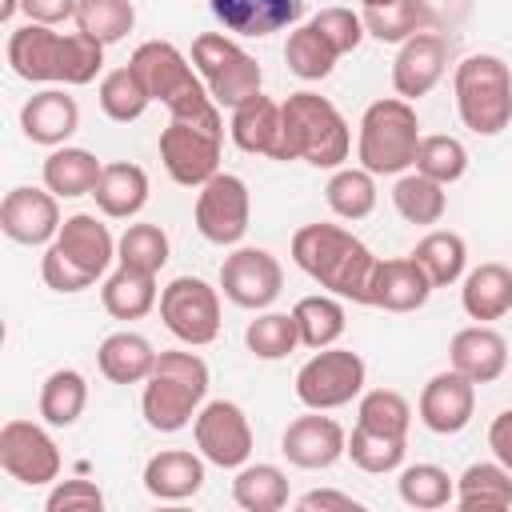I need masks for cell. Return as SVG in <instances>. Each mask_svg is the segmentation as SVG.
<instances>
[{
    "mask_svg": "<svg viewBox=\"0 0 512 512\" xmlns=\"http://www.w3.org/2000/svg\"><path fill=\"white\" fill-rule=\"evenodd\" d=\"M452 92H456V112L468 132L496 136L512 124V68L500 56L492 52L464 56L456 64Z\"/></svg>",
    "mask_w": 512,
    "mask_h": 512,
    "instance_id": "cell-8",
    "label": "cell"
},
{
    "mask_svg": "<svg viewBox=\"0 0 512 512\" xmlns=\"http://www.w3.org/2000/svg\"><path fill=\"white\" fill-rule=\"evenodd\" d=\"M420 424L436 436H456L472 424V412H476V384L468 376H460L456 368L448 372H436L424 388H420Z\"/></svg>",
    "mask_w": 512,
    "mask_h": 512,
    "instance_id": "cell-18",
    "label": "cell"
},
{
    "mask_svg": "<svg viewBox=\"0 0 512 512\" xmlns=\"http://www.w3.org/2000/svg\"><path fill=\"white\" fill-rule=\"evenodd\" d=\"M44 508L48 512H100L104 508V492L92 480H60L48 492Z\"/></svg>",
    "mask_w": 512,
    "mask_h": 512,
    "instance_id": "cell-50",
    "label": "cell"
},
{
    "mask_svg": "<svg viewBox=\"0 0 512 512\" xmlns=\"http://www.w3.org/2000/svg\"><path fill=\"white\" fill-rule=\"evenodd\" d=\"M280 160H304L312 168H340L352 152V132L340 108L320 92H292L284 104Z\"/></svg>",
    "mask_w": 512,
    "mask_h": 512,
    "instance_id": "cell-4",
    "label": "cell"
},
{
    "mask_svg": "<svg viewBox=\"0 0 512 512\" xmlns=\"http://www.w3.org/2000/svg\"><path fill=\"white\" fill-rule=\"evenodd\" d=\"M196 448L208 464L216 468H244L248 456H252V428H248V416L240 404L232 400H208L196 420Z\"/></svg>",
    "mask_w": 512,
    "mask_h": 512,
    "instance_id": "cell-14",
    "label": "cell"
},
{
    "mask_svg": "<svg viewBox=\"0 0 512 512\" xmlns=\"http://www.w3.org/2000/svg\"><path fill=\"white\" fill-rule=\"evenodd\" d=\"M340 52L312 28V24H296L288 32V44H284V64L288 72H296L300 80H324L332 68H336Z\"/></svg>",
    "mask_w": 512,
    "mask_h": 512,
    "instance_id": "cell-38",
    "label": "cell"
},
{
    "mask_svg": "<svg viewBox=\"0 0 512 512\" xmlns=\"http://www.w3.org/2000/svg\"><path fill=\"white\" fill-rule=\"evenodd\" d=\"M16 8H20V0H4V4H0V20H12Z\"/></svg>",
    "mask_w": 512,
    "mask_h": 512,
    "instance_id": "cell-54",
    "label": "cell"
},
{
    "mask_svg": "<svg viewBox=\"0 0 512 512\" xmlns=\"http://www.w3.org/2000/svg\"><path fill=\"white\" fill-rule=\"evenodd\" d=\"M100 304H104V312L116 316V320H140V316H148L152 304H156V276L120 264V268L104 280Z\"/></svg>",
    "mask_w": 512,
    "mask_h": 512,
    "instance_id": "cell-32",
    "label": "cell"
},
{
    "mask_svg": "<svg viewBox=\"0 0 512 512\" xmlns=\"http://www.w3.org/2000/svg\"><path fill=\"white\" fill-rule=\"evenodd\" d=\"M220 144H224V132H212L188 120H168V128L160 132V160L176 184L200 188L220 172Z\"/></svg>",
    "mask_w": 512,
    "mask_h": 512,
    "instance_id": "cell-12",
    "label": "cell"
},
{
    "mask_svg": "<svg viewBox=\"0 0 512 512\" xmlns=\"http://www.w3.org/2000/svg\"><path fill=\"white\" fill-rule=\"evenodd\" d=\"M448 360L472 384H492L508 368V340L496 328H488V324H468V328H460L452 336Z\"/></svg>",
    "mask_w": 512,
    "mask_h": 512,
    "instance_id": "cell-23",
    "label": "cell"
},
{
    "mask_svg": "<svg viewBox=\"0 0 512 512\" xmlns=\"http://www.w3.org/2000/svg\"><path fill=\"white\" fill-rule=\"evenodd\" d=\"M456 504L476 512V508H512V472L500 460H480L468 464L464 476L456 480Z\"/></svg>",
    "mask_w": 512,
    "mask_h": 512,
    "instance_id": "cell-33",
    "label": "cell"
},
{
    "mask_svg": "<svg viewBox=\"0 0 512 512\" xmlns=\"http://www.w3.org/2000/svg\"><path fill=\"white\" fill-rule=\"evenodd\" d=\"M8 64L28 84H92L104 68V44L88 32H52L48 24H20L8 36Z\"/></svg>",
    "mask_w": 512,
    "mask_h": 512,
    "instance_id": "cell-1",
    "label": "cell"
},
{
    "mask_svg": "<svg viewBox=\"0 0 512 512\" xmlns=\"http://www.w3.org/2000/svg\"><path fill=\"white\" fill-rule=\"evenodd\" d=\"M392 204L408 224H440L448 196H444V184L412 168V172H400V180L392 184Z\"/></svg>",
    "mask_w": 512,
    "mask_h": 512,
    "instance_id": "cell-36",
    "label": "cell"
},
{
    "mask_svg": "<svg viewBox=\"0 0 512 512\" xmlns=\"http://www.w3.org/2000/svg\"><path fill=\"white\" fill-rule=\"evenodd\" d=\"M364 8H384V4H392V0H360Z\"/></svg>",
    "mask_w": 512,
    "mask_h": 512,
    "instance_id": "cell-55",
    "label": "cell"
},
{
    "mask_svg": "<svg viewBox=\"0 0 512 512\" xmlns=\"http://www.w3.org/2000/svg\"><path fill=\"white\" fill-rule=\"evenodd\" d=\"M232 500L244 512H280L288 504V476L276 464H244L232 480Z\"/></svg>",
    "mask_w": 512,
    "mask_h": 512,
    "instance_id": "cell-37",
    "label": "cell"
},
{
    "mask_svg": "<svg viewBox=\"0 0 512 512\" xmlns=\"http://www.w3.org/2000/svg\"><path fill=\"white\" fill-rule=\"evenodd\" d=\"M128 64H132L136 76L144 80L148 96L168 108L172 120H188V124L224 132L220 104L212 100V92L204 88L200 72L188 64V56H184L176 44H168V40H144V44L132 52Z\"/></svg>",
    "mask_w": 512,
    "mask_h": 512,
    "instance_id": "cell-3",
    "label": "cell"
},
{
    "mask_svg": "<svg viewBox=\"0 0 512 512\" xmlns=\"http://www.w3.org/2000/svg\"><path fill=\"white\" fill-rule=\"evenodd\" d=\"M228 132H232L236 148H244V152H252V156H272V160H280L284 108H280L272 96L256 92V96H248L240 108H232Z\"/></svg>",
    "mask_w": 512,
    "mask_h": 512,
    "instance_id": "cell-25",
    "label": "cell"
},
{
    "mask_svg": "<svg viewBox=\"0 0 512 512\" xmlns=\"http://www.w3.org/2000/svg\"><path fill=\"white\" fill-rule=\"evenodd\" d=\"M308 24H312V28H316V32H320V36H324L340 56H344V52H352V48L368 36V32H364V20H360L352 8H340V4L320 8Z\"/></svg>",
    "mask_w": 512,
    "mask_h": 512,
    "instance_id": "cell-49",
    "label": "cell"
},
{
    "mask_svg": "<svg viewBox=\"0 0 512 512\" xmlns=\"http://www.w3.org/2000/svg\"><path fill=\"white\" fill-rule=\"evenodd\" d=\"M156 348L148 344V336L140 332H112L104 336V344L96 348V364L112 384H144L156 368Z\"/></svg>",
    "mask_w": 512,
    "mask_h": 512,
    "instance_id": "cell-27",
    "label": "cell"
},
{
    "mask_svg": "<svg viewBox=\"0 0 512 512\" xmlns=\"http://www.w3.org/2000/svg\"><path fill=\"white\" fill-rule=\"evenodd\" d=\"M296 508L304 512H360V500H352L348 492H332V488H316V492H304L296 500Z\"/></svg>",
    "mask_w": 512,
    "mask_h": 512,
    "instance_id": "cell-52",
    "label": "cell"
},
{
    "mask_svg": "<svg viewBox=\"0 0 512 512\" xmlns=\"http://www.w3.org/2000/svg\"><path fill=\"white\" fill-rule=\"evenodd\" d=\"M112 260H116V240L108 224H100L92 212H76L60 224L56 240L44 248L40 276L56 292H84L108 272Z\"/></svg>",
    "mask_w": 512,
    "mask_h": 512,
    "instance_id": "cell-5",
    "label": "cell"
},
{
    "mask_svg": "<svg viewBox=\"0 0 512 512\" xmlns=\"http://www.w3.org/2000/svg\"><path fill=\"white\" fill-rule=\"evenodd\" d=\"M96 208L112 220H128L136 216L144 204H148V172L140 164H128V160H116V164H104L96 188Z\"/></svg>",
    "mask_w": 512,
    "mask_h": 512,
    "instance_id": "cell-28",
    "label": "cell"
},
{
    "mask_svg": "<svg viewBox=\"0 0 512 512\" xmlns=\"http://www.w3.org/2000/svg\"><path fill=\"white\" fill-rule=\"evenodd\" d=\"M292 260L308 272L320 288L340 300L368 304V284L376 272V256L364 240H356L340 224H304L292 236Z\"/></svg>",
    "mask_w": 512,
    "mask_h": 512,
    "instance_id": "cell-2",
    "label": "cell"
},
{
    "mask_svg": "<svg viewBox=\"0 0 512 512\" xmlns=\"http://www.w3.org/2000/svg\"><path fill=\"white\" fill-rule=\"evenodd\" d=\"M104 164L88 152V148H52V156L44 160V188L56 196H92L96 180H100Z\"/></svg>",
    "mask_w": 512,
    "mask_h": 512,
    "instance_id": "cell-30",
    "label": "cell"
},
{
    "mask_svg": "<svg viewBox=\"0 0 512 512\" xmlns=\"http://www.w3.org/2000/svg\"><path fill=\"white\" fill-rule=\"evenodd\" d=\"M412 256H416V264L428 272L432 288L456 284V280L464 276V268H468V244H464V236L452 232V228H432V232L412 248Z\"/></svg>",
    "mask_w": 512,
    "mask_h": 512,
    "instance_id": "cell-31",
    "label": "cell"
},
{
    "mask_svg": "<svg viewBox=\"0 0 512 512\" xmlns=\"http://www.w3.org/2000/svg\"><path fill=\"white\" fill-rule=\"evenodd\" d=\"M60 196L48 192V188H12L4 200H0V228L8 240L16 244H52L56 232H60Z\"/></svg>",
    "mask_w": 512,
    "mask_h": 512,
    "instance_id": "cell-17",
    "label": "cell"
},
{
    "mask_svg": "<svg viewBox=\"0 0 512 512\" xmlns=\"http://www.w3.org/2000/svg\"><path fill=\"white\" fill-rule=\"evenodd\" d=\"M0 468L12 480L28 484V488L52 484L60 476V448H56V440L40 424H32V420H8L0 428Z\"/></svg>",
    "mask_w": 512,
    "mask_h": 512,
    "instance_id": "cell-15",
    "label": "cell"
},
{
    "mask_svg": "<svg viewBox=\"0 0 512 512\" xmlns=\"http://www.w3.org/2000/svg\"><path fill=\"white\" fill-rule=\"evenodd\" d=\"M396 492L408 508H444L456 500V480L440 464H408L396 480Z\"/></svg>",
    "mask_w": 512,
    "mask_h": 512,
    "instance_id": "cell-44",
    "label": "cell"
},
{
    "mask_svg": "<svg viewBox=\"0 0 512 512\" xmlns=\"http://www.w3.org/2000/svg\"><path fill=\"white\" fill-rule=\"evenodd\" d=\"M20 12L32 20V24H64V20H76V0H20Z\"/></svg>",
    "mask_w": 512,
    "mask_h": 512,
    "instance_id": "cell-51",
    "label": "cell"
},
{
    "mask_svg": "<svg viewBox=\"0 0 512 512\" xmlns=\"http://www.w3.org/2000/svg\"><path fill=\"white\" fill-rule=\"evenodd\" d=\"M364 360L348 348H316V356L296 372V400L304 408L328 412V408H344L364 392Z\"/></svg>",
    "mask_w": 512,
    "mask_h": 512,
    "instance_id": "cell-10",
    "label": "cell"
},
{
    "mask_svg": "<svg viewBox=\"0 0 512 512\" xmlns=\"http://www.w3.org/2000/svg\"><path fill=\"white\" fill-rule=\"evenodd\" d=\"M460 304L464 312L480 324V320H500L508 308H512V268L488 260V264H476L468 276H464V288H460Z\"/></svg>",
    "mask_w": 512,
    "mask_h": 512,
    "instance_id": "cell-29",
    "label": "cell"
},
{
    "mask_svg": "<svg viewBox=\"0 0 512 512\" xmlns=\"http://www.w3.org/2000/svg\"><path fill=\"white\" fill-rule=\"evenodd\" d=\"M192 68L220 108H240L260 92V64L224 32H200L192 40Z\"/></svg>",
    "mask_w": 512,
    "mask_h": 512,
    "instance_id": "cell-9",
    "label": "cell"
},
{
    "mask_svg": "<svg viewBox=\"0 0 512 512\" xmlns=\"http://www.w3.org/2000/svg\"><path fill=\"white\" fill-rule=\"evenodd\" d=\"M416 148H420V120L412 100L380 96L364 108L356 136L360 168H368L372 176H400L416 164Z\"/></svg>",
    "mask_w": 512,
    "mask_h": 512,
    "instance_id": "cell-7",
    "label": "cell"
},
{
    "mask_svg": "<svg viewBox=\"0 0 512 512\" xmlns=\"http://www.w3.org/2000/svg\"><path fill=\"white\" fill-rule=\"evenodd\" d=\"M136 24L132 0H76V28L96 36L104 48L124 40Z\"/></svg>",
    "mask_w": 512,
    "mask_h": 512,
    "instance_id": "cell-42",
    "label": "cell"
},
{
    "mask_svg": "<svg viewBox=\"0 0 512 512\" xmlns=\"http://www.w3.org/2000/svg\"><path fill=\"white\" fill-rule=\"evenodd\" d=\"M420 16H424V0H392L384 8H364V32L376 36L380 44H404L408 36L420 32Z\"/></svg>",
    "mask_w": 512,
    "mask_h": 512,
    "instance_id": "cell-48",
    "label": "cell"
},
{
    "mask_svg": "<svg viewBox=\"0 0 512 512\" xmlns=\"http://www.w3.org/2000/svg\"><path fill=\"white\" fill-rule=\"evenodd\" d=\"M208 392V364L196 352H160L152 376L144 380L140 412L156 432H180L196 420Z\"/></svg>",
    "mask_w": 512,
    "mask_h": 512,
    "instance_id": "cell-6",
    "label": "cell"
},
{
    "mask_svg": "<svg viewBox=\"0 0 512 512\" xmlns=\"http://www.w3.org/2000/svg\"><path fill=\"white\" fill-rule=\"evenodd\" d=\"M280 452H284L288 464L316 472V468H332L348 452V436H344V428L332 416H320L316 408H308L304 416H296L284 428Z\"/></svg>",
    "mask_w": 512,
    "mask_h": 512,
    "instance_id": "cell-19",
    "label": "cell"
},
{
    "mask_svg": "<svg viewBox=\"0 0 512 512\" xmlns=\"http://www.w3.org/2000/svg\"><path fill=\"white\" fill-rule=\"evenodd\" d=\"M404 452H408V440H400V436H380V432H368V428H352V436H348V452L344 456H352V464L360 468V472H368V476H384V472H396L400 464H404Z\"/></svg>",
    "mask_w": 512,
    "mask_h": 512,
    "instance_id": "cell-46",
    "label": "cell"
},
{
    "mask_svg": "<svg viewBox=\"0 0 512 512\" xmlns=\"http://www.w3.org/2000/svg\"><path fill=\"white\" fill-rule=\"evenodd\" d=\"M356 424L380 436H400L408 440V424H412V404L396 392V388H372L360 396L356 408Z\"/></svg>",
    "mask_w": 512,
    "mask_h": 512,
    "instance_id": "cell-41",
    "label": "cell"
},
{
    "mask_svg": "<svg viewBox=\"0 0 512 512\" xmlns=\"http://www.w3.org/2000/svg\"><path fill=\"white\" fill-rule=\"evenodd\" d=\"M148 104H152V96H148V88H144V80L136 76L132 64L104 72V80H100V108H104L108 120H116V124L140 120Z\"/></svg>",
    "mask_w": 512,
    "mask_h": 512,
    "instance_id": "cell-39",
    "label": "cell"
},
{
    "mask_svg": "<svg viewBox=\"0 0 512 512\" xmlns=\"http://www.w3.org/2000/svg\"><path fill=\"white\" fill-rule=\"evenodd\" d=\"M144 488L156 500H188L204 488V460L188 448H164L144 464Z\"/></svg>",
    "mask_w": 512,
    "mask_h": 512,
    "instance_id": "cell-26",
    "label": "cell"
},
{
    "mask_svg": "<svg viewBox=\"0 0 512 512\" xmlns=\"http://www.w3.org/2000/svg\"><path fill=\"white\" fill-rule=\"evenodd\" d=\"M488 448H492V456L512 472V408L496 412V420L488 424Z\"/></svg>",
    "mask_w": 512,
    "mask_h": 512,
    "instance_id": "cell-53",
    "label": "cell"
},
{
    "mask_svg": "<svg viewBox=\"0 0 512 512\" xmlns=\"http://www.w3.org/2000/svg\"><path fill=\"white\" fill-rule=\"evenodd\" d=\"M444 68H448V40L440 32H416L400 44L392 60V88L404 100H420L440 84Z\"/></svg>",
    "mask_w": 512,
    "mask_h": 512,
    "instance_id": "cell-20",
    "label": "cell"
},
{
    "mask_svg": "<svg viewBox=\"0 0 512 512\" xmlns=\"http://www.w3.org/2000/svg\"><path fill=\"white\" fill-rule=\"evenodd\" d=\"M252 220L248 184L232 172H216L208 184H200L196 196V228L208 244H240Z\"/></svg>",
    "mask_w": 512,
    "mask_h": 512,
    "instance_id": "cell-13",
    "label": "cell"
},
{
    "mask_svg": "<svg viewBox=\"0 0 512 512\" xmlns=\"http://www.w3.org/2000/svg\"><path fill=\"white\" fill-rule=\"evenodd\" d=\"M20 128L32 144L60 148L76 128H80V104L64 88H40L36 96L24 100L20 108Z\"/></svg>",
    "mask_w": 512,
    "mask_h": 512,
    "instance_id": "cell-24",
    "label": "cell"
},
{
    "mask_svg": "<svg viewBox=\"0 0 512 512\" xmlns=\"http://www.w3.org/2000/svg\"><path fill=\"white\" fill-rule=\"evenodd\" d=\"M412 168L424 172V176H432L436 184H456L468 172V148L456 136H444V132L420 136V148H416V164Z\"/></svg>",
    "mask_w": 512,
    "mask_h": 512,
    "instance_id": "cell-47",
    "label": "cell"
},
{
    "mask_svg": "<svg viewBox=\"0 0 512 512\" xmlns=\"http://www.w3.org/2000/svg\"><path fill=\"white\" fill-rule=\"evenodd\" d=\"M292 316H296V328H300V344L304 348H332L344 336V324H348L344 304L332 292H316V296L296 300Z\"/></svg>",
    "mask_w": 512,
    "mask_h": 512,
    "instance_id": "cell-34",
    "label": "cell"
},
{
    "mask_svg": "<svg viewBox=\"0 0 512 512\" xmlns=\"http://www.w3.org/2000/svg\"><path fill=\"white\" fill-rule=\"evenodd\" d=\"M220 288L236 308H268L284 288V268L268 248H236L220 264Z\"/></svg>",
    "mask_w": 512,
    "mask_h": 512,
    "instance_id": "cell-16",
    "label": "cell"
},
{
    "mask_svg": "<svg viewBox=\"0 0 512 512\" xmlns=\"http://www.w3.org/2000/svg\"><path fill=\"white\" fill-rule=\"evenodd\" d=\"M212 16L236 36H272L280 28H296L304 16V0H208Z\"/></svg>",
    "mask_w": 512,
    "mask_h": 512,
    "instance_id": "cell-22",
    "label": "cell"
},
{
    "mask_svg": "<svg viewBox=\"0 0 512 512\" xmlns=\"http://www.w3.org/2000/svg\"><path fill=\"white\" fill-rule=\"evenodd\" d=\"M244 344L252 356L260 360H284L296 344H300V328L292 312H260L248 328H244Z\"/></svg>",
    "mask_w": 512,
    "mask_h": 512,
    "instance_id": "cell-45",
    "label": "cell"
},
{
    "mask_svg": "<svg viewBox=\"0 0 512 512\" xmlns=\"http://www.w3.org/2000/svg\"><path fill=\"white\" fill-rule=\"evenodd\" d=\"M116 264L136 272H160L168 264V236L160 224H128L116 240Z\"/></svg>",
    "mask_w": 512,
    "mask_h": 512,
    "instance_id": "cell-43",
    "label": "cell"
},
{
    "mask_svg": "<svg viewBox=\"0 0 512 512\" xmlns=\"http://www.w3.org/2000/svg\"><path fill=\"white\" fill-rule=\"evenodd\" d=\"M432 296V280L428 272L416 264V256H392V260H376L372 284H368V304L384 308V312H416L424 308Z\"/></svg>",
    "mask_w": 512,
    "mask_h": 512,
    "instance_id": "cell-21",
    "label": "cell"
},
{
    "mask_svg": "<svg viewBox=\"0 0 512 512\" xmlns=\"http://www.w3.org/2000/svg\"><path fill=\"white\" fill-rule=\"evenodd\" d=\"M88 404V380L76 368H56L40 384V420L52 428H72Z\"/></svg>",
    "mask_w": 512,
    "mask_h": 512,
    "instance_id": "cell-35",
    "label": "cell"
},
{
    "mask_svg": "<svg viewBox=\"0 0 512 512\" xmlns=\"http://www.w3.org/2000/svg\"><path fill=\"white\" fill-rule=\"evenodd\" d=\"M324 200L340 220H364L376 208V176L368 168H336Z\"/></svg>",
    "mask_w": 512,
    "mask_h": 512,
    "instance_id": "cell-40",
    "label": "cell"
},
{
    "mask_svg": "<svg viewBox=\"0 0 512 512\" xmlns=\"http://www.w3.org/2000/svg\"><path fill=\"white\" fill-rule=\"evenodd\" d=\"M160 320L180 344H212L220 336V296L200 276H176L160 292Z\"/></svg>",
    "mask_w": 512,
    "mask_h": 512,
    "instance_id": "cell-11",
    "label": "cell"
}]
</instances>
